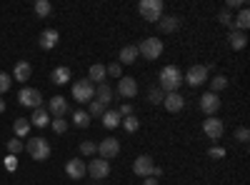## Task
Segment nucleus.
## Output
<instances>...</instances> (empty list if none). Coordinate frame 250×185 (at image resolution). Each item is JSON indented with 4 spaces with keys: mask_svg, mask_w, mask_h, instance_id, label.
I'll list each match as a JSON object with an SVG mask.
<instances>
[{
    "mask_svg": "<svg viewBox=\"0 0 250 185\" xmlns=\"http://www.w3.org/2000/svg\"><path fill=\"white\" fill-rule=\"evenodd\" d=\"M233 8H245V0H228L225 10H233Z\"/></svg>",
    "mask_w": 250,
    "mask_h": 185,
    "instance_id": "37998d69",
    "label": "nucleus"
},
{
    "mask_svg": "<svg viewBox=\"0 0 250 185\" xmlns=\"http://www.w3.org/2000/svg\"><path fill=\"white\" fill-rule=\"evenodd\" d=\"M73 123H75L78 128H88V125H90V115H88L85 110H75V113H73Z\"/></svg>",
    "mask_w": 250,
    "mask_h": 185,
    "instance_id": "c756f323",
    "label": "nucleus"
},
{
    "mask_svg": "<svg viewBox=\"0 0 250 185\" xmlns=\"http://www.w3.org/2000/svg\"><path fill=\"white\" fill-rule=\"evenodd\" d=\"M105 75H113V78H123V70H120V63H110L105 68Z\"/></svg>",
    "mask_w": 250,
    "mask_h": 185,
    "instance_id": "ea45409f",
    "label": "nucleus"
},
{
    "mask_svg": "<svg viewBox=\"0 0 250 185\" xmlns=\"http://www.w3.org/2000/svg\"><path fill=\"white\" fill-rule=\"evenodd\" d=\"M25 150L30 153V158L33 160H40V163H43V160H48L50 158V143L45 140V138H30L28 143H25Z\"/></svg>",
    "mask_w": 250,
    "mask_h": 185,
    "instance_id": "7ed1b4c3",
    "label": "nucleus"
},
{
    "mask_svg": "<svg viewBox=\"0 0 250 185\" xmlns=\"http://www.w3.org/2000/svg\"><path fill=\"white\" fill-rule=\"evenodd\" d=\"M200 110L210 118V115H215L218 110H220V98L215 95V93H205L203 98H200Z\"/></svg>",
    "mask_w": 250,
    "mask_h": 185,
    "instance_id": "f8f14e48",
    "label": "nucleus"
},
{
    "mask_svg": "<svg viewBox=\"0 0 250 185\" xmlns=\"http://www.w3.org/2000/svg\"><path fill=\"white\" fill-rule=\"evenodd\" d=\"M95 95H98V103H103V105L108 108V103L113 100V88H110L108 83H100L98 90H95Z\"/></svg>",
    "mask_w": 250,
    "mask_h": 185,
    "instance_id": "5701e85b",
    "label": "nucleus"
},
{
    "mask_svg": "<svg viewBox=\"0 0 250 185\" xmlns=\"http://www.w3.org/2000/svg\"><path fill=\"white\" fill-rule=\"evenodd\" d=\"M53 130L58 133V135H62L68 130V120H62V118H53Z\"/></svg>",
    "mask_w": 250,
    "mask_h": 185,
    "instance_id": "58836bf2",
    "label": "nucleus"
},
{
    "mask_svg": "<svg viewBox=\"0 0 250 185\" xmlns=\"http://www.w3.org/2000/svg\"><path fill=\"white\" fill-rule=\"evenodd\" d=\"M233 28H235V30H243V33L250 28V13H248V8H243V10L238 13V18H235Z\"/></svg>",
    "mask_w": 250,
    "mask_h": 185,
    "instance_id": "bb28decb",
    "label": "nucleus"
},
{
    "mask_svg": "<svg viewBox=\"0 0 250 185\" xmlns=\"http://www.w3.org/2000/svg\"><path fill=\"white\" fill-rule=\"evenodd\" d=\"M3 110H5V100H3V98H0V113H3Z\"/></svg>",
    "mask_w": 250,
    "mask_h": 185,
    "instance_id": "de8ad7c7",
    "label": "nucleus"
},
{
    "mask_svg": "<svg viewBox=\"0 0 250 185\" xmlns=\"http://www.w3.org/2000/svg\"><path fill=\"white\" fill-rule=\"evenodd\" d=\"M88 173H90V178H93V180H103V178H108V175H110V160H103V158L90 160Z\"/></svg>",
    "mask_w": 250,
    "mask_h": 185,
    "instance_id": "9d476101",
    "label": "nucleus"
},
{
    "mask_svg": "<svg viewBox=\"0 0 250 185\" xmlns=\"http://www.w3.org/2000/svg\"><path fill=\"white\" fill-rule=\"evenodd\" d=\"M18 100H20V105H25V108H40V103H43V95H40V90L35 88H23L18 93Z\"/></svg>",
    "mask_w": 250,
    "mask_h": 185,
    "instance_id": "0eeeda50",
    "label": "nucleus"
},
{
    "mask_svg": "<svg viewBox=\"0 0 250 185\" xmlns=\"http://www.w3.org/2000/svg\"><path fill=\"white\" fill-rule=\"evenodd\" d=\"M163 98H165V93H163L160 88H150V93H148V100L153 103V105H160V103H163Z\"/></svg>",
    "mask_w": 250,
    "mask_h": 185,
    "instance_id": "f704fd0d",
    "label": "nucleus"
},
{
    "mask_svg": "<svg viewBox=\"0 0 250 185\" xmlns=\"http://www.w3.org/2000/svg\"><path fill=\"white\" fill-rule=\"evenodd\" d=\"M163 105H165V110H168V113H180L185 108V98L180 93H165Z\"/></svg>",
    "mask_w": 250,
    "mask_h": 185,
    "instance_id": "ddd939ff",
    "label": "nucleus"
},
{
    "mask_svg": "<svg viewBox=\"0 0 250 185\" xmlns=\"http://www.w3.org/2000/svg\"><path fill=\"white\" fill-rule=\"evenodd\" d=\"M133 170H135V175H140V178H150L153 170H155V163H153L150 155H138L135 163H133Z\"/></svg>",
    "mask_w": 250,
    "mask_h": 185,
    "instance_id": "1a4fd4ad",
    "label": "nucleus"
},
{
    "mask_svg": "<svg viewBox=\"0 0 250 185\" xmlns=\"http://www.w3.org/2000/svg\"><path fill=\"white\" fill-rule=\"evenodd\" d=\"M80 153L83 155H95L98 153V145H95L93 140H85V143H80Z\"/></svg>",
    "mask_w": 250,
    "mask_h": 185,
    "instance_id": "c9c22d12",
    "label": "nucleus"
},
{
    "mask_svg": "<svg viewBox=\"0 0 250 185\" xmlns=\"http://www.w3.org/2000/svg\"><path fill=\"white\" fill-rule=\"evenodd\" d=\"M33 10H35V15H38V18H48V15L53 13V5L48 3V0H38Z\"/></svg>",
    "mask_w": 250,
    "mask_h": 185,
    "instance_id": "c85d7f7f",
    "label": "nucleus"
},
{
    "mask_svg": "<svg viewBox=\"0 0 250 185\" xmlns=\"http://www.w3.org/2000/svg\"><path fill=\"white\" fill-rule=\"evenodd\" d=\"M118 153H120V143H118L115 138H105V140L98 143V155H100L103 160H113Z\"/></svg>",
    "mask_w": 250,
    "mask_h": 185,
    "instance_id": "6e6552de",
    "label": "nucleus"
},
{
    "mask_svg": "<svg viewBox=\"0 0 250 185\" xmlns=\"http://www.w3.org/2000/svg\"><path fill=\"white\" fill-rule=\"evenodd\" d=\"M245 45H248V35H245L243 30H235V28H233V30H230V48H233V50H243Z\"/></svg>",
    "mask_w": 250,
    "mask_h": 185,
    "instance_id": "412c9836",
    "label": "nucleus"
},
{
    "mask_svg": "<svg viewBox=\"0 0 250 185\" xmlns=\"http://www.w3.org/2000/svg\"><path fill=\"white\" fill-rule=\"evenodd\" d=\"M120 113L118 110H105V113H103V125H105L108 130H113V128H118L120 125Z\"/></svg>",
    "mask_w": 250,
    "mask_h": 185,
    "instance_id": "4be33fe9",
    "label": "nucleus"
},
{
    "mask_svg": "<svg viewBox=\"0 0 250 185\" xmlns=\"http://www.w3.org/2000/svg\"><path fill=\"white\" fill-rule=\"evenodd\" d=\"M218 20H220L223 25H228V28L233 30V15H230V10H225V8H223V10L218 13Z\"/></svg>",
    "mask_w": 250,
    "mask_h": 185,
    "instance_id": "4c0bfd02",
    "label": "nucleus"
},
{
    "mask_svg": "<svg viewBox=\"0 0 250 185\" xmlns=\"http://www.w3.org/2000/svg\"><path fill=\"white\" fill-rule=\"evenodd\" d=\"M108 108L103 105V103H98V100H90V110H88V115L90 118H103V113H105Z\"/></svg>",
    "mask_w": 250,
    "mask_h": 185,
    "instance_id": "473e14b6",
    "label": "nucleus"
},
{
    "mask_svg": "<svg viewBox=\"0 0 250 185\" xmlns=\"http://www.w3.org/2000/svg\"><path fill=\"white\" fill-rule=\"evenodd\" d=\"M13 130H15L18 138H28V133H30V120H28V118H18V120L13 123Z\"/></svg>",
    "mask_w": 250,
    "mask_h": 185,
    "instance_id": "b1692460",
    "label": "nucleus"
},
{
    "mask_svg": "<svg viewBox=\"0 0 250 185\" xmlns=\"http://www.w3.org/2000/svg\"><path fill=\"white\" fill-rule=\"evenodd\" d=\"M65 173H68V178H73V180H80V178H85V173H88V165H85L83 160L73 158V160H68V163H65Z\"/></svg>",
    "mask_w": 250,
    "mask_h": 185,
    "instance_id": "2eb2a0df",
    "label": "nucleus"
},
{
    "mask_svg": "<svg viewBox=\"0 0 250 185\" xmlns=\"http://www.w3.org/2000/svg\"><path fill=\"white\" fill-rule=\"evenodd\" d=\"M33 75V65L28 63V60H20V63H15V70H13V78L20 80V83H25V80H30Z\"/></svg>",
    "mask_w": 250,
    "mask_h": 185,
    "instance_id": "a211bd4d",
    "label": "nucleus"
},
{
    "mask_svg": "<svg viewBox=\"0 0 250 185\" xmlns=\"http://www.w3.org/2000/svg\"><path fill=\"white\" fill-rule=\"evenodd\" d=\"M235 140H238V143H248V140H250V130H248V128H238V130H235Z\"/></svg>",
    "mask_w": 250,
    "mask_h": 185,
    "instance_id": "a19ab883",
    "label": "nucleus"
},
{
    "mask_svg": "<svg viewBox=\"0 0 250 185\" xmlns=\"http://www.w3.org/2000/svg\"><path fill=\"white\" fill-rule=\"evenodd\" d=\"M178 25H180V20H178L175 15H163V18L158 20L160 33H175V30H178Z\"/></svg>",
    "mask_w": 250,
    "mask_h": 185,
    "instance_id": "6ab92c4d",
    "label": "nucleus"
},
{
    "mask_svg": "<svg viewBox=\"0 0 250 185\" xmlns=\"http://www.w3.org/2000/svg\"><path fill=\"white\" fill-rule=\"evenodd\" d=\"M180 85H183V73L175 65H165L160 70V90L163 93H178Z\"/></svg>",
    "mask_w": 250,
    "mask_h": 185,
    "instance_id": "f257e3e1",
    "label": "nucleus"
},
{
    "mask_svg": "<svg viewBox=\"0 0 250 185\" xmlns=\"http://www.w3.org/2000/svg\"><path fill=\"white\" fill-rule=\"evenodd\" d=\"M48 123H50V113H48L45 108H35V110H33L30 125H35V128H45Z\"/></svg>",
    "mask_w": 250,
    "mask_h": 185,
    "instance_id": "aec40b11",
    "label": "nucleus"
},
{
    "mask_svg": "<svg viewBox=\"0 0 250 185\" xmlns=\"http://www.w3.org/2000/svg\"><path fill=\"white\" fill-rule=\"evenodd\" d=\"M10 85H13V78H10L8 73H0V95L8 93V90H10Z\"/></svg>",
    "mask_w": 250,
    "mask_h": 185,
    "instance_id": "e433bc0d",
    "label": "nucleus"
},
{
    "mask_svg": "<svg viewBox=\"0 0 250 185\" xmlns=\"http://www.w3.org/2000/svg\"><path fill=\"white\" fill-rule=\"evenodd\" d=\"M88 80L93 83H105V65H100V63H95V65H90V73H88Z\"/></svg>",
    "mask_w": 250,
    "mask_h": 185,
    "instance_id": "a878e982",
    "label": "nucleus"
},
{
    "mask_svg": "<svg viewBox=\"0 0 250 185\" xmlns=\"http://www.w3.org/2000/svg\"><path fill=\"white\" fill-rule=\"evenodd\" d=\"M73 98H75V103H90V100L95 98V85L90 83L88 78L75 80V85H73Z\"/></svg>",
    "mask_w": 250,
    "mask_h": 185,
    "instance_id": "39448f33",
    "label": "nucleus"
},
{
    "mask_svg": "<svg viewBox=\"0 0 250 185\" xmlns=\"http://www.w3.org/2000/svg\"><path fill=\"white\" fill-rule=\"evenodd\" d=\"M208 155H210V158H223L225 150L223 148H210V150H208Z\"/></svg>",
    "mask_w": 250,
    "mask_h": 185,
    "instance_id": "a18cd8bd",
    "label": "nucleus"
},
{
    "mask_svg": "<svg viewBox=\"0 0 250 185\" xmlns=\"http://www.w3.org/2000/svg\"><path fill=\"white\" fill-rule=\"evenodd\" d=\"M118 93H120L123 98H135V95H138V83H135V78H120Z\"/></svg>",
    "mask_w": 250,
    "mask_h": 185,
    "instance_id": "f3484780",
    "label": "nucleus"
},
{
    "mask_svg": "<svg viewBox=\"0 0 250 185\" xmlns=\"http://www.w3.org/2000/svg\"><path fill=\"white\" fill-rule=\"evenodd\" d=\"M5 168H8V170H15V168H18V155H8V158H5Z\"/></svg>",
    "mask_w": 250,
    "mask_h": 185,
    "instance_id": "c03bdc74",
    "label": "nucleus"
},
{
    "mask_svg": "<svg viewBox=\"0 0 250 185\" xmlns=\"http://www.w3.org/2000/svg\"><path fill=\"white\" fill-rule=\"evenodd\" d=\"M143 185H158V180L150 175V178H145V183H143Z\"/></svg>",
    "mask_w": 250,
    "mask_h": 185,
    "instance_id": "49530a36",
    "label": "nucleus"
},
{
    "mask_svg": "<svg viewBox=\"0 0 250 185\" xmlns=\"http://www.w3.org/2000/svg\"><path fill=\"white\" fill-rule=\"evenodd\" d=\"M48 113H50L53 118H62V115L68 113V100H65V98H60V95L50 98V103H48Z\"/></svg>",
    "mask_w": 250,
    "mask_h": 185,
    "instance_id": "dca6fc26",
    "label": "nucleus"
},
{
    "mask_svg": "<svg viewBox=\"0 0 250 185\" xmlns=\"http://www.w3.org/2000/svg\"><path fill=\"white\" fill-rule=\"evenodd\" d=\"M205 80H208V68H205V65H193L190 70H188V73L183 75V83H188L190 88L203 85Z\"/></svg>",
    "mask_w": 250,
    "mask_h": 185,
    "instance_id": "423d86ee",
    "label": "nucleus"
},
{
    "mask_svg": "<svg viewBox=\"0 0 250 185\" xmlns=\"http://www.w3.org/2000/svg\"><path fill=\"white\" fill-rule=\"evenodd\" d=\"M53 83H58V85H65L68 80H70V68H65V65H60V68H55L53 70Z\"/></svg>",
    "mask_w": 250,
    "mask_h": 185,
    "instance_id": "393cba45",
    "label": "nucleus"
},
{
    "mask_svg": "<svg viewBox=\"0 0 250 185\" xmlns=\"http://www.w3.org/2000/svg\"><path fill=\"white\" fill-rule=\"evenodd\" d=\"M138 55H143L145 60H158L163 55V40L158 38H145L138 45Z\"/></svg>",
    "mask_w": 250,
    "mask_h": 185,
    "instance_id": "20e7f679",
    "label": "nucleus"
},
{
    "mask_svg": "<svg viewBox=\"0 0 250 185\" xmlns=\"http://www.w3.org/2000/svg\"><path fill=\"white\" fill-rule=\"evenodd\" d=\"M118 113H120V118H128V115H133V105L130 103H123V105L118 108Z\"/></svg>",
    "mask_w": 250,
    "mask_h": 185,
    "instance_id": "79ce46f5",
    "label": "nucleus"
},
{
    "mask_svg": "<svg viewBox=\"0 0 250 185\" xmlns=\"http://www.w3.org/2000/svg\"><path fill=\"white\" fill-rule=\"evenodd\" d=\"M223 130H225L223 128V120H218L215 115H210V118L203 123V133L210 138V140H220L223 138Z\"/></svg>",
    "mask_w": 250,
    "mask_h": 185,
    "instance_id": "9b49d317",
    "label": "nucleus"
},
{
    "mask_svg": "<svg viewBox=\"0 0 250 185\" xmlns=\"http://www.w3.org/2000/svg\"><path fill=\"white\" fill-rule=\"evenodd\" d=\"M225 88H228V78H225V75H215V78L210 80V93L218 95V93L225 90Z\"/></svg>",
    "mask_w": 250,
    "mask_h": 185,
    "instance_id": "7c9ffc66",
    "label": "nucleus"
},
{
    "mask_svg": "<svg viewBox=\"0 0 250 185\" xmlns=\"http://www.w3.org/2000/svg\"><path fill=\"white\" fill-rule=\"evenodd\" d=\"M20 150H25V143H23V140H18V138L8 140V153H10V155H18Z\"/></svg>",
    "mask_w": 250,
    "mask_h": 185,
    "instance_id": "72a5a7b5",
    "label": "nucleus"
},
{
    "mask_svg": "<svg viewBox=\"0 0 250 185\" xmlns=\"http://www.w3.org/2000/svg\"><path fill=\"white\" fill-rule=\"evenodd\" d=\"M135 58H138V48H135V45H125V48L120 50V60H123L125 65H133Z\"/></svg>",
    "mask_w": 250,
    "mask_h": 185,
    "instance_id": "cd10ccee",
    "label": "nucleus"
},
{
    "mask_svg": "<svg viewBox=\"0 0 250 185\" xmlns=\"http://www.w3.org/2000/svg\"><path fill=\"white\" fill-rule=\"evenodd\" d=\"M58 40H60L58 30L55 28H45L43 33H40V38H38V45L43 48V50H53L58 45Z\"/></svg>",
    "mask_w": 250,
    "mask_h": 185,
    "instance_id": "4468645a",
    "label": "nucleus"
},
{
    "mask_svg": "<svg viewBox=\"0 0 250 185\" xmlns=\"http://www.w3.org/2000/svg\"><path fill=\"white\" fill-rule=\"evenodd\" d=\"M120 125H123L125 130H128V133H135L140 123H138V118H135V115H128V118H123V120H120Z\"/></svg>",
    "mask_w": 250,
    "mask_h": 185,
    "instance_id": "2f4dec72",
    "label": "nucleus"
},
{
    "mask_svg": "<svg viewBox=\"0 0 250 185\" xmlns=\"http://www.w3.org/2000/svg\"><path fill=\"white\" fill-rule=\"evenodd\" d=\"M143 20H148V23H158V20L163 18V10H165V3L163 0H143V3L138 5Z\"/></svg>",
    "mask_w": 250,
    "mask_h": 185,
    "instance_id": "f03ea898",
    "label": "nucleus"
}]
</instances>
